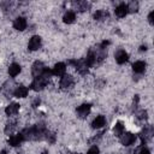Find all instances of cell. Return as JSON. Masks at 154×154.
<instances>
[{"label": "cell", "instance_id": "cell-14", "mask_svg": "<svg viewBox=\"0 0 154 154\" xmlns=\"http://www.w3.org/2000/svg\"><path fill=\"white\" fill-rule=\"evenodd\" d=\"M128 13V5L126 4H120L116 7V14L118 17H125V14Z\"/></svg>", "mask_w": 154, "mask_h": 154}, {"label": "cell", "instance_id": "cell-12", "mask_svg": "<svg viewBox=\"0 0 154 154\" xmlns=\"http://www.w3.org/2000/svg\"><path fill=\"white\" fill-rule=\"evenodd\" d=\"M105 124H106V119H105V117H103V116H97V117L93 120L91 126H93L94 129H100V128H102Z\"/></svg>", "mask_w": 154, "mask_h": 154}, {"label": "cell", "instance_id": "cell-30", "mask_svg": "<svg viewBox=\"0 0 154 154\" xmlns=\"http://www.w3.org/2000/svg\"><path fill=\"white\" fill-rule=\"evenodd\" d=\"M38 103H40V99L37 97V99H35V100H34V102H32V107H37V106H38Z\"/></svg>", "mask_w": 154, "mask_h": 154}, {"label": "cell", "instance_id": "cell-5", "mask_svg": "<svg viewBox=\"0 0 154 154\" xmlns=\"http://www.w3.org/2000/svg\"><path fill=\"white\" fill-rule=\"evenodd\" d=\"M29 49L30 51H36L41 47V37L40 36H32L29 41V45H28Z\"/></svg>", "mask_w": 154, "mask_h": 154}, {"label": "cell", "instance_id": "cell-7", "mask_svg": "<svg viewBox=\"0 0 154 154\" xmlns=\"http://www.w3.org/2000/svg\"><path fill=\"white\" fill-rule=\"evenodd\" d=\"M23 141H24V138H23V135H22V134L12 135V136L10 137V140H8V144L12 146V147H17V146H19Z\"/></svg>", "mask_w": 154, "mask_h": 154}, {"label": "cell", "instance_id": "cell-32", "mask_svg": "<svg viewBox=\"0 0 154 154\" xmlns=\"http://www.w3.org/2000/svg\"><path fill=\"white\" fill-rule=\"evenodd\" d=\"M0 154H6V150H5V149H4V150H1V153H0Z\"/></svg>", "mask_w": 154, "mask_h": 154}, {"label": "cell", "instance_id": "cell-9", "mask_svg": "<svg viewBox=\"0 0 154 154\" xmlns=\"http://www.w3.org/2000/svg\"><path fill=\"white\" fill-rule=\"evenodd\" d=\"M65 70H66L65 64L64 63H58V64L54 65V67L52 70V73L55 75V76H64L65 75Z\"/></svg>", "mask_w": 154, "mask_h": 154}, {"label": "cell", "instance_id": "cell-28", "mask_svg": "<svg viewBox=\"0 0 154 154\" xmlns=\"http://www.w3.org/2000/svg\"><path fill=\"white\" fill-rule=\"evenodd\" d=\"M153 18H154V11H152V12L149 13V16H148V19H149V23H150V24H153V20H154Z\"/></svg>", "mask_w": 154, "mask_h": 154}, {"label": "cell", "instance_id": "cell-20", "mask_svg": "<svg viewBox=\"0 0 154 154\" xmlns=\"http://www.w3.org/2000/svg\"><path fill=\"white\" fill-rule=\"evenodd\" d=\"M113 132H114V135L118 136V137H120V136L124 134V126H123V124H122L120 122L116 123V125H114V128H113Z\"/></svg>", "mask_w": 154, "mask_h": 154}, {"label": "cell", "instance_id": "cell-17", "mask_svg": "<svg viewBox=\"0 0 154 154\" xmlns=\"http://www.w3.org/2000/svg\"><path fill=\"white\" fill-rule=\"evenodd\" d=\"M18 109H19V105L16 103V102H12V103H10V105L5 108V112H6V114L12 116V114H16V113L18 112Z\"/></svg>", "mask_w": 154, "mask_h": 154}, {"label": "cell", "instance_id": "cell-16", "mask_svg": "<svg viewBox=\"0 0 154 154\" xmlns=\"http://www.w3.org/2000/svg\"><path fill=\"white\" fill-rule=\"evenodd\" d=\"M144 69H146V63L144 61H141V60L134 63V65H132V70L136 73H142L144 71Z\"/></svg>", "mask_w": 154, "mask_h": 154}, {"label": "cell", "instance_id": "cell-23", "mask_svg": "<svg viewBox=\"0 0 154 154\" xmlns=\"http://www.w3.org/2000/svg\"><path fill=\"white\" fill-rule=\"evenodd\" d=\"M137 10H138V2H130L128 5V12L134 13V12H137Z\"/></svg>", "mask_w": 154, "mask_h": 154}, {"label": "cell", "instance_id": "cell-19", "mask_svg": "<svg viewBox=\"0 0 154 154\" xmlns=\"http://www.w3.org/2000/svg\"><path fill=\"white\" fill-rule=\"evenodd\" d=\"M75 19H76V14H75V12H72V11L66 12V13L64 14V18H63L64 23H66V24H71V23H73Z\"/></svg>", "mask_w": 154, "mask_h": 154}, {"label": "cell", "instance_id": "cell-11", "mask_svg": "<svg viewBox=\"0 0 154 154\" xmlns=\"http://www.w3.org/2000/svg\"><path fill=\"white\" fill-rule=\"evenodd\" d=\"M89 112H90V105H89V103H83V105H81V106L77 108V113H78V116H79L81 118L87 117V116L89 114Z\"/></svg>", "mask_w": 154, "mask_h": 154}, {"label": "cell", "instance_id": "cell-13", "mask_svg": "<svg viewBox=\"0 0 154 154\" xmlns=\"http://www.w3.org/2000/svg\"><path fill=\"white\" fill-rule=\"evenodd\" d=\"M13 95L16 97H25L28 95V88L26 87H23V85H19V87H17L14 89Z\"/></svg>", "mask_w": 154, "mask_h": 154}, {"label": "cell", "instance_id": "cell-26", "mask_svg": "<svg viewBox=\"0 0 154 154\" xmlns=\"http://www.w3.org/2000/svg\"><path fill=\"white\" fill-rule=\"evenodd\" d=\"M87 154H99V148L96 146H93L89 148V150L87 152Z\"/></svg>", "mask_w": 154, "mask_h": 154}, {"label": "cell", "instance_id": "cell-15", "mask_svg": "<svg viewBox=\"0 0 154 154\" xmlns=\"http://www.w3.org/2000/svg\"><path fill=\"white\" fill-rule=\"evenodd\" d=\"M152 135H153V128H152L150 125H148V126L144 128L143 131H142V141H143V142H147L148 140L152 138Z\"/></svg>", "mask_w": 154, "mask_h": 154}, {"label": "cell", "instance_id": "cell-24", "mask_svg": "<svg viewBox=\"0 0 154 154\" xmlns=\"http://www.w3.org/2000/svg\"><path fill=\"white\" fill-rule=\"evenodd\" d=\"M16 128V123H11V124H7L6 128H5V132L6 134H11L13 131V129Z\"/></svg>", "mask_w": 154, "mask_h": 154}, {"label": "cell", "instance_id": "cell-2", "mask_svg": "<svg viewBox=\"0 0 154 154\" xmlns=\"http://www.w3.org/2000/svg\"><path fill=\"white\" fill-rule=\"evenodd\" d=\"M47 82H48V79H47L46 77H43V76L36 77V78H35V79L32 81V83L30 84V88H31L32 90H35V91L42 90V89H43V88L46 87Z\"/></svg>", "mask_w": 154, "mask_h": 154}, {"label": "cell", "instance_id": "cell-8", "mask_svg": "<svg viewBox=\"0 0 154 154\" xmlns=\"http://www.w3.org/2000/svg\"><path fill=\"white\" fill-rule=\"evenodd\" d=\"M13 28L17 29V30H19V31L24 30V29L26 28V19H25L24 17H18V18L13 22Z\"/></svg>", "mask_w": 154, "mask_h": 154}, {"label": "cell", "instance_id": "cell-1", "mask_svg": "<svg viewBox=\"0 0 154 154\" xmlns=\"http://www.w3.org/2000/svg\"><path fill=\"white\" fill-rule=\"evenodd\" d=\"M23 135V138L24 140H30V141H37V140H42L45 138L46 134H47V130L45 128L43 124H36L31 128H26L24 129L22 132Z\"/></svg>", "mask_w": 154, "mask_h": 154}, {"label": "cell", "instance_id": "cell-10", "mask_svg": "<svg viewBox=\"0 0 154 154\" xmlns=\"http://www.w3.org/2000/svg\"><path fill=\"white\" fill-rule=\"evenodd\" d=\"M128 59H129V55H128V53L125 51L120 49V51H118L116 53V61L118 64H124V63L128 61Z\"/></svg>", "mask_w": 154, "mask_h": 154}, {"label": "cell", "instance_id": "cell-3", "mask_svg": "<svg viewBox=\"0 0 154 154\" xmlns=\"http://www.w3.org/2000/svg\"><path fill=\"white\" fill-rule=\"evenodd\" d=\"M45 65L41 63V61H35L34 65H32V69H31V72H32V76L36 78V77H40L42 76L43 71H45Z\"/></svg>", "mask_w": 154, "mask_h": 154}, {"label": "cell", "instance_id": "cell-21", "mask_svg": "<svg viewBox=\"0 0 154 154\" xmlns=\"http://www.w3.org/2000/svg\"><path fill=\"white\" fill-rule=\"evenodd\" d=\"M108 17V13L106 12V11H103V10H99V11H96L95 13H94V18L96 19V20H103L105 18H107Z\"/></svg>", "mask_w": 154, "mask_h": 154}, {"label": "cell", "instance_id": "cell-31", "mask_svg": "<svg viewBox=\"0 0 154 154\" xmlns=\"http://www.w3.org/2000/svg\"><path fill=\"white\" fill-rule=\"evenodd\" d=\"M146 49H147L146 46H141V48H140V51H146Z\"/></svg>", "mask_w": 154, "mask_h": 154}, {"label": "cell", "instance_id": "cell-29", "mask_svg": "<svg viewBox=\"0 0 154 154\" xmlns=\"http://www.w3.org/2000/svg\"><path fill=\"white\" fill-rule=\"evenodd\" d=\"M138 154H150V152L147 149V148H142L141 150H140V153Z\"/></svg>", "mask_w": 154, "mask_h": 154}, {"label": "cell", "instance_id": "cell-18", "mask_svg": "<svg viewBox=\"0 0 154 154\" xmlns=\"http://www.w3.org/2000/svg\"><path fill=\"white\" fill-rule=\"evenodd\" d=\"M19 72H20V66H19L18 64L13 63V64L10 65V67H8V73H10L11 77H16Z\"/></svg>", "mask_w": 154, "mask_h": 154}, {"label": "cell", "instance_id": "cell-4", "mask_svg": "<svg viewBox=\"0 0 154 154\" xmlns=\"http://www.w3.org/2000/svg\"><path fill=\"white\" fill-rule=\"evenodd\" d=\"M135 140H136V136L132 135L131 132H125V134H123V135L120 136V141H122V143H123L124 146H130V144H132V143L135 142Z\"/></svg>", "mask_w": 154, "mask_h": 154}, {"label": "cell", "instance_id": "cell-22", "mask_svg": "<svg viewBox=\"0 0 154 154\" xmlns=\"http://www.w3.org/2000/svg\"><path fill=\"white\" fill-rule=\"evenodd\" d=\"M77 6H78V10H79V11H87V10L90 8L91 5H90L89 2H87V1H82V2H78Z\"/></svg>", "mask_w": 154, "mask_h": 154}, {"label": "cell", "instance_id": "cell-6", "mask_svg": "<svg viewBox=\"0 0 154 154\" xmlns=\"http://www.w3.org/2000/svg\"><path fill=\"white\" fill-rule=\"evenodd\" d=\"M72 84H73V78H72V76H70V75H64V76L61 77L60 87H61L63 89H67V88L72 87Z\"/></svg>", "mask_w": 154, "mask_h": 154}, {"label": "cell", "instance_id": "cell-25", "mask_svg": "<svg viewBox=\"0 0 154 154\" xmlns=\"http://www.w3.org/2000/svg\"><path fill=\"white\" fill-rule=\"evenodd\" d=\"M45 138L48 141V142H54V140H55V135L54 134H51V132H48L47 131V134H46V136H45Z\"/></svg>", "mask_w": 154, "mask_h": 154}, {"label": "cell", "instance_id": "cell-27", "mask_svg": "<svg viewBox=\"0 0 154 154\" xmlns=\"http://www.w3.org/2000/svg\"><path fill=\"white\" fill-rule=\"evenodd\" d=\"M137 117H138V118H141V119H143V118L146 119V118H147V112H146V111H141V112L138 113V116H137Z\"/></svg>", "mask_w": 154, "mask_h": 154}]
</instances>
